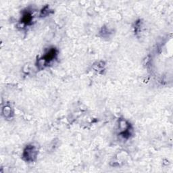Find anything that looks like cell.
I'll return each instance as SVG.
<instances>
[{
    "label": "cell",
    "mask_w": 173,
    "mask_h": 173,
    "mask_svg": "<svg viewBox=\"0 0 173 173\" xmlns=\"http://www.w3.org/2000/svg\"><path fill=\"white\" fill-rule=\"evenodd\" d=\"M35 154H36V151L33 147H28L27 149V151L24 152V156L27 157V160H33V157H35Z\"/></svg>",
    "instance_id": "cell-1"
}]
</instances>
